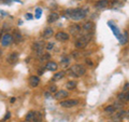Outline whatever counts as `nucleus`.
I'll return each mask as SVG.
<instances>
[{
  "label": "nucleus",
  "mask_w": 129,
  "mask_h": 122,
  "mask_svg": "<svg viewBox=\"0 0 129 122\" xmlns=\"http://www.w3.org/2000/svg\"><path fill=\"white\" fill-rule=\"evenodd\" d=\"M108 24H109V26H111V29L113 30V32H114L115 37H116V38H117V39L119 40L120 38H122V34H120V32H119V30H118V28H117V27H116L115 25H113V23H112V22H109Z\"/></svg>",
  "instance_id": "obj_10"
},
{
  "label": "nucleus",
  "mask_w": 129,
  "mask_h": 122,
  "mask_svg": "<svg viewBox=\"0 0 129 122\" xmlns=\"http://www.w3.org/2000/svg\"><path fill=\"white\" fill-rule=\"evenodd\" d=\"M25 16L27 17V19H32V14H30V13H27Z\"/></svg>",
  "instance_id": "obj_34"
},
{
  "label": "nucleus",
  "mask_w": 129,
  "mask_h": 122,
  "mask_svg": "<svg viewBox=\"0 0 129 122\" xmlns=\"http://www.w3.org/2000/svg\"><path fill=\"white\" fill-rule=\"evenodd\" d=\"M126 113H127L126 111H123L122 110V111H119L118 113H116L115 116H113V119H114L115 121H120L125 116H126Z\"/></svg>",
  "instance_id": "obj_19"
},
{
  "label": "nucleus",
  "mask_w": 129,
  "mask_h": 122,
  "mask_svg": "<svg viewBox=\"0 0 129 122\" xmlns=\"http://www.w3.org/2000/svg\"><path fill=\"white\" fill-rule=\"evenodd\" d=\"M125 93V92H124ZM125 101H129V92H126L125 93Z\"/></svg>",
  "instance_id": "obj_32"
},
{
  "label": "nucleus",
  "mask_w": 129,
  "mask_h": 122,
  "mask_svg": "<svg viewBox=\"0 0 129 122\" xmlns=\"http://www.w3.org/2000/svg\"><path fill=\"white\" fill-rule=\"evenodd\" d=\"M41 15H42V9L37 8V9H36V18H40Z\"/></svg>",
  "instance_id": "obj_27"
},
{
  "label": "nucleus",
  "mask_w": 129,
  "mask_h": 122,
  "mask_svg": "<svg viewBox=\"0 0 129 122\" xmlns=\"http://www.w3.org/2000/svg\"><path fill=\"white\" fill-rule=\"evenodd\" d=\"M12 38H13V41H14L16 44H18L19 42L22 41V34H21V32H19L18 30H14Z\"/></svg>",
  "instance_id": "obj_12"
},
{
  "label": "nucleus",
  "mask_w": 129,
  "mask_h": 122,
  "mask_svg": "<svg viewBox=\"0 0 129 122\" xmlns=\"http://www.w3.org/2000/svg\"><path fill=\"white\" fill-rule=\"evenodd\" d=\"M87 11L83 9H68L66 11V16L70 19H74V21H79L86 16Z\"/></svg>",
  "instance_id": "obj_1"
},
{
  "label": "nucleus",
  "mask_w": 129,
  "mask_h": 122,
  "mask_svg": "<svg viewBox=\"0 0 129 122\" xmlns=\"http://www.w3.org/2000/svg\"><path fill=\"white\" fill-rule=\"evenodd\" d=\"M43 36H44L45 38H50V37H52V36H54L53 29H52V28H50V27H46L45 29H44V31H43Z\"/></svg>",
  "instance_id": "obj_17"
},
{
  "label": "nucleus",
  "mask_w": 129,
  "mask_h": 122,
  "mask_svg": "<svg viewBox=\"0 0 129 122\" xmlns=\"http://www.w3.org/2000/svg\"><path fill=\"white\" fill-rule=\"evenodd\" d=\"M12 41H13V38H12V35L10 34H5L1 38V44L3 47H9Z\"/></svg>",
  "instance_id": "obj_6"
},
{
  "label": "nucleus",
  "mask_w": 129,
  "mask_h": 122,
  "mask_svg": "<svg viewBox=\"0 0 129 122\" xmlns=\"http://www.w3.org/2000/svg\"><path fill=\"white\" fill-rule=\"evenodd\" d=\"M113 106H114L115 109H120L123 107V103H120V101H116V103H114Z\"/></svg>",
  "instance_id": "obj_28"
},
{
  "label": "nucleus",
  "mask_w": 129,
  "mask_h": 122,
  "mask_svg": "<svg viewBox=\"0 0 129 122\" xmlns=\"http://www.w3.org/2000/svg\"><path fill=\"white\" fill-rule=\"evenodd\" d=\"M127 113H128V115H129V110H128V111H127Z\"/></svg>",
  "instance_id": "obj_40"
},
{
  "label": "nucleus",
  "mask_w": 129,
  "mask_h": 122,
  "mask_svg": "<svg viewBox=\"0 0 129 122\" xmlns=\"http://www.w3.org/2000/svg\"><path fill=\"white\" fill-rule=\"evenodd\" d=\"M81 31V26L80 25H71L70 26V32L72 35H76V34H79V32Z\"/></svg>",
  "instance_id": "obj_16"
},
{
  "label": "nucleus",
  "mask_w": 129,
  "mask_h": 122,
  "mask_svg": "<svg viewBox=\"0 0 129 122\" xmlns=\"http://www.w3.org/2000/svg\"><path fill=\"white\" fill-rule=\"evenodd\" d=\"M86 64H87V66H90V67L94 65V63H92L90 59H86Z\"/></svg>",
  "instance_id": "obj_33"
},
{
  "label": "nucleus",
  "mask_w": 129,
  "mask_h": 122,
  "mask_svg": "<svg viewBox=\"0 0 129 122\" xmlns=\"http://www.w3.org/2000/svg\"><path fill=\"white\" fill-rule=\"evenodd\" d=\"M109 6V0H100L95 5V7L97 9H104V8H107Z\"/></svg>",
  "instance_id": "obj_13"
},
{
  "label": "nucleus",
  "mask_w": 129,
  "mask_h": 122,
  "mask_svg": "<svg viewBox=\"0 0 129 122\" xmlns=\"http://www.w3.org/2000/svg\"><path fill=\"white\" fill-rule=\"evenodd\" d=\"M66 88L68 89V90H73V89L76 88V82H75V81H73V80H71V81H69V82L66 84Z\"/></svg>",
  "instance_id": "obj_22"
},
{
  "label": "nucleus",
  "mask_w": 129,
  "mask_h": 122,
  "mask_svg": "<svg viewBox=\"0 0 129 122\" xmlns=\"http://www.w3.org/2000/svg\"><path fill=\"white\" fill-rule=\"evenodd\" d=\"M44 95H45V97H47V98H48V97H50V93H44Z\"/></svg>",
  "instance_id": "obj_37"
},
{
  "label": "nucleus",
  "mask_w": 129,
  "mask_h": 122,
  "mask_svg": "<svg viewBox=\"0 0 129 122\" xmlns=\"http://www.w3.org/2000/svg\"><path fill=\"white\" fill-rule=\"evenodd\" d=\"M10 101H11V103H14V101H15V98H14V97H13V98H11Z\"/></svg>",
  "instance_id": "obj_38"
},
{
  "label": "nucleus",
  "mask_w": 129,
  "mask_h": 122,
  "mask_svg": "<svg viewBox=\"0 0 129 122\" xmlns=\"http://www.w3.org/2000/svg\"><path fill=\"white\" fill-rule=\"evenodd\" d=\"M111 122H113V121H111Z\"/></svg>",
  "instance_id": "obj_41"
},
{
  "label": "nucleus",
  "mask_w": 129,
  "mask_h": 122,
  "mask_svg": "<svg viewBox=\"0 0 129 122\" xmlns=\"http://www.w3.org/2000/svg\"><path fill=\"white\" fill-rule=\"evenodd\" d=\"M32 49H34L35 52H37L38 55H42V51L44 49V43L41 41H37L32 44Z\"/></svg>",
  "instance_id": "obj_5"
},
{
  "label": "nucleus",
  "mask_w": 129,
  "mask_h": 122,
  "mask_svg": "<svg viewBox=\"0 0 129 122\" xmlns=\"http://www.w3.org/2000/svg\"><path fill=\"white\" fill-rule=\"evenodd\" d=\"M50 57H51V55L47 54V53H45V54L41 55V57H40V60H41V62H45V60L50 59Z\"/></svg>",
  "instance_id": "obj_26"
},
{
  "label": "nucleus",
  "mask_w": 129,
  "mask_h": 122,
  "mask_svg": "<svg viewBox=\"0 0 129 122\" xmlns=\"http://www.w3.org/2000/svg\"><path fill=\"white\" fill-rule=\"evenodd\" d=\"M35 122H42L43 121V116L41 112H36L35 113V119H34Z\"/></svg>",
  "instance_id": "obj_23"
},
{
  "label": "nucleus",
  "mask_w": 129,
  "mask_h": 122,
  "mask_svg": "<svg viewBox=\"0 0 129 122\" xmlns=\"http://www.w3.org/2000/svg\"><path fill=\"white\" fill-rule=\"evenodd\" d=\"M83 29L85 31H90L94 29V23L92 22H86L85 24L83 25Z\"/></svg>",
  "instance_id": "obj_18"
},
{
  "label": "nucleus",
  "mask_w": 129,
  "mask_h": 122,
  "mask_svg": "<svg viewBox=\"0 0 129 122\" xmlns=\"http://www.w3.org/2000/svg\"><path fill=\"white\" fill-rule=\"evenodd\" d=\"M90 40H91V35L90 34H86V35L82 36V37H80L78 40H76L75 47L78 49H84L88 44V42H89Z\"/></svg>",
  "instance_id": "obj_3"
},
{
  "label": "nucleus",
  "mask_w": 129,
  "mask_h": 122,
  "mask_svg": "<svg viewBox=\"0 0 129 122\" xmlns=\"http://www.w3.org/2000/svg\"><path fill=\"white\" fill-rule=\"evenodd\" d=\"M56 39L58 40V41H67L68 39H69V35L67 34V32L64 31H58L57 34H56Z\"/></svg>",
  "instance_id": "obj_7"
},
{
  "label": "nucleus",
  "mask_w": 129,
  "mask_h": 122,
  "mask_svg": "<svg viewBox=\"0 0 129 122\" xmlns=\"http://www.w3.org/2000/svg\"><path fill=\"white\" fill-rule=\"evenodd\" d=\"M63 77H64V71H58V72H56V74L54 75V77H53V81L60 80V79H62Z\"/></svg>",
  "instance_id": "obj_20"
},
{
  "label": "nucleus",
  "mask_w": 129,
  "mask_h": 122,
  "mask_svg": "<svg viewBox=\"0 0 129 122\" xmlns=\"http://www.w3.org/2000/svg\"><path fill=\"white\" fill-rule=\"evenodd\" d=\"M69 63H70V58L69 57H67V56H66V57L61 58V65H62V66H67Z\"/></svg>",
  "instance_id": "obj_25"
},
{
  "label": "nucleus",
  "mask_w": 129,
  "mask_h": 122,
  "mask_svg": "<svg viewBox=\"0 0 129 122\" xmlns=\"http://www.w3.org/2000/svg\"><path fill=\"white\" fill-rule=\"evenodd\" d=\"M39 82H40V78L38 76H31L29 78V84H30V87H32V88L37 87V85L39 84Z\"/></svg>",
  "instance_id": "obj_11"
},
{
  "label": "nucleus",
  "mask_w": 129,
  "mask_h": 122,
  "mask_svg": "<svg viewBox=\"0 0 129 122\" xmlns=\"http://www.w3.org/2000/svg\"><path fill=\"white\" fill-rule=\"evenodd\" d=\"M54 48V43L53 42H50V43H47V46H46V50H52V49Z\"/></svg>",
  "instance_id": "obj_30"
},
{
  "label": "nucleus",
  "mask_w": 129,
  "mask_h": 122,
  "mask_svg": "<svg viewBox=\"0 0 129 122\" xmlns=\"http://www.w3.org/2000/svg\"><path fill=\"white\" fill-rule=\"evenodd\" d=\"M85 72H86V69L84 68L82 65H80V64H75V65H73V66H71V68L69 69L70 76L75 77V78H76V77L83 76Z\"/></svg>",
  "instance_id": "obj_2"
},
{
  "label": "nucleus",
  "mask_w": 129,
  "mask_h": 122,
  "mask_svg": "<svg viewBox=\"0 0 129 122\" xmlns=\"http://www.w3.org/2000/svg\"><path fill=\"white\" fill-rule=\"evenodd\" d=\"M35 113H36L35 111H29V112H28L27 115H26V118H25L26 121H27V122L34 121V119H35Z\"/></svg>",
  "instance_id": "obj_21"
},
{
  "label": "nucleus",
  "mask_w": 129,
  "mask_h": 122,
  "mask_svg": "<svg viewBox=\"0 0 129 122\" xmlns=\"http://www.w3.org/2000/svg\"><path fill=\"white\" fill-rule=\"evenodd\" d=\"M1 36H3L2 35V30H0V38H1Z\"/></svg>",
  "instance_id": "obj_39"
},
{
  "label": "nucleus",
  "mask_w": 129,
  "mask_h": 122,
  "mask_svg": "<svg viewBox=\"0 0 129 122\" xmlns=\"http://www.w3.org/2000/svg\"><path fill=\"white\" fill-rule=\"evenodd\" d=\"M18 59V53L17 52H12V53H10V55L8 56V63L9 64H15L16 62H17Z\"/></svg>",
  "instance_id": "obj_8"
},
{
  "label": "nucleus",
  "mask_w": 129,
  "mask_h": 122,
  "mask_svg": "<svg viewBox=\"0 0 129 122\" xmlns=\"http://www.w3.org/2000/svg\"><path fill=\"white\" fill-rule=\"evenodd\" d=\"M10 116H11V115H10V112H8V113H7V116H6L5 118H3V120H2V121H6V120H8V119H9V118H10Z\"/></svg>",
  "instance_id": "obj_35"
},
{
  "label": "nucleus",
  "mask_w": 129,
  "mask_h": 122,
  "mask_svg": "<svg viewBox=\"0 0 129 122\" xmlns=\"http://www.w3.org/2000/svg\"><path fill=\"white\" fill-rule=\"evenodd\" d=\"M68 96V92L64 91V90H60V91H57L54 94V98L55 99H62L64 97Z\"/></svg>",
  "instance_id": "obj_9"
},
{
  "label": "nucleus",
  "mask_w": 129,
  "mask_h": 122,
  "mask_svg": "<svg viewBox=\"0 0 129 122\" xmlns=\"http://www.w3.org/2000/svg\"><path fill=\"white\" fill-rule=\"evenodd\" d=\"M78 104H79V100L76 99H64L60 101V106L63 108H70V107L76 106Z\"/></svg>",
  "instance_id": "obj_4"
},
{
  "label": "nucleus",
  "mask_w": 129,
  "mask_h": 122,
  "mask_svg": "<svg viewBox=\"0 0 129 122\" xmlns=\"http://www.w3.org/2000/svg\"><path fill=\"white\" fill-rule=\"evenodd\" d=\"M57 67H58V65L56 64L55 62H48V63L46 64V66H45V68L48 69V70H51V71L57 70Z\"/></svg>",
  "instance_id": "obj_15"
},
{
  "label": "nucleus",
  "mask_w": 129,
  "mask_h": 122,
  "mask_svg": "<svg viewBox=\"0 0 129 122\" xmlns=\"http://www.w3.org/2000/svg\"><path fill=\"white\" fill-rule=\"evenodd\" d=\"M104 111H106L107 113H109V115H112V113H114L115 108H114L113 105H110V106H108V107L104 108Z\"/></svg>",
  "instance_id": "obj_24"
},
{
  "label": "nucleus",
  "mask_w": 129,
  "mask_h": 122,
  "mask_svg": "<svg viewBox=\"0 0 129 122\" xmlns=\"http://www.w3.org/2000/svg\"><path fill=\"white\" fill-rule=\"evenodd\" d=\"M50 92L51 93H56L57 92V87H56V85H51L50 87Z\"/></svg>",
  "instance_id": "obj_29"
},
{
  "label": "nucleus",
  "mask_w": 129,
  "mask_h": 122,
  "mask_svg": "<svg viewBox=\"0 0 129 122\" xmlns=\"http://www.w3.org/2000/svg\"><path fill=\"white\" fill-rule=\"evenodd\" d=\"M58 18H59L58 13H56V12H52V13L48 15V17H47V22L48 23H55Z\"/></svg>",
  "instance_id": "obj_14"
},
{
  "label": "nucleus",
  "mask_w": 129,
  "mask_h": 122,
  "mask_svg": "<svg viewBox=\"0 0 129 122\" xmlns=\"http://www.w3.org/2000/svg\"><path fill=\"white\" fill-rule=\"evenodd\" d=\"M38 74H39L40 76L43 75V69H39V70H38Z\"/></svg>",
  "instance_id": "obj_36"
},
{
  "label": "nucleus",
  "mask_w": 129,
  "mask_h": 122,
  "mask_svg": "<svg viewBox=\"0 0 129 122\" xmlns=\"http://www.w3.org/2000/svg\"><path fill=\"white\" fill-rule=\"evenodd\" d=\"M118 99L119 100H122V101H125V93H119L118 94Z\"/></svg>",
  "instance_id": "obj_31"
}]
</instances>
